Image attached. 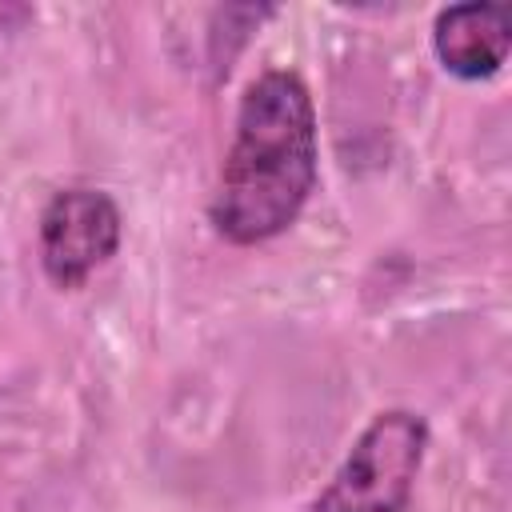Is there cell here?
<instances>
[{
	"label": "cell",
	"mask_w": 512,
	"mask_h": 512,
	"mask_svg": "<svg viewBox=\"0 0 512 512\" xmlns=\"http://www.w3.org/2000/svg\"><path fill=\"white\" fill-rule=\"evenodd\" d=\"M316 188V112L296 72H260L236 108V132L220 164L212 224L232 244L280 236Z\"/></svg>",
	"instance_id": "cell-1"
},
{
	"label": "cell",
	"mask_w": 512,
	"mask_h": 512,
	"mask_svg": "<svg viewBox=\"0 0 512 512\" xmlns=\"http://www.w3.org/2000/svg\"><path fill=\"white\" fill-rule=\"evenodd\" d=\"M428 452L420 412L388 408L356 436L336 476L316 492L308 512H404Z\"/></svg>",
	"instance_id": "cell-2"
},
{
	"label": "cell",
	"mask_w": 512,
	"mask_h": 512,
	"mask_svg": "<svg viewBox=\"0 0 512 512\" xmlns=\"http://www.w3.org/2000/svg\"><path fill=\"white\" fill-rule=\"evenodd\" d=\"M120 248V208L100 188H64L40 216V264L56 288H80Z\"/></svg>",
	"instance_id": "cell-3"
},
{
	"label": "cell",
	"mask_w": 512,
	"mask_h": 512,
	"mask_svg": "<svg viewBox=\"0 0 512 512\" xmlns=\"http://www.w3.org/2000/svg\"><path fill=\"white\" fill-rule=\"evenodd\" d=\"M432 44L440 64L460 80H488L500 72L512 48V12L504 4H452L436 16Z\"/></svg>",
	"instance_id": "cell-4"
}]
</instances>
